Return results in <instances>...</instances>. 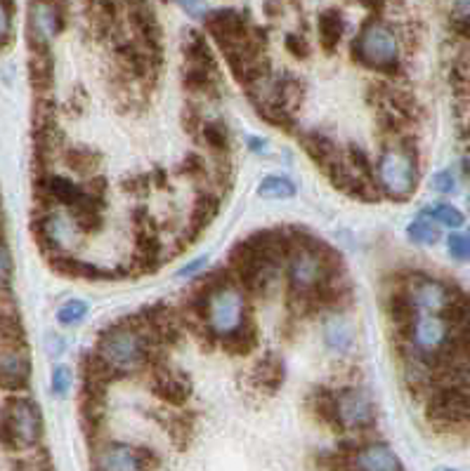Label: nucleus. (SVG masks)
<instances>
[{
  "label": "nucleus",
  "mask_w": 470,
  "mask_h": 471,
  "mask_svg": "<svg viewBox=\"0 0 470 471\" xmlns=\"http://www.w3.org/2000/svg\"><path fill=\"white\" fill-rule=\"evenodd\" d=\"M149 337L139 326L138 316L112 323L97 337L95 353L106 363L113 377L135 375L149 366Z\"/></svg>",
  "instance_id": "f257e3e1"
},
{
  "label": "nucleus",
  "mask_w": 470,
  "mask_h": 471,
  "mask_svg": "<svg viewBox=\"0 0 470 471\" xmlns=\"http://www.w3.org/2000/svg\"><path fill=\"white\" fill-rule=\"evenodd\" d=\"M199 314L206 333L211 335L218 344L232 340L234 335L241 333L251 323L246 293L234 283L232 274L227 276L225 281H220L199 302Z\"/></svg>",
  "instance_id": "f03ea898"
},
{
  "label": "nucleus",
  "mask_w": 470,
  "mask_h": 471,
  "mask_svg": "<svg viewBox=\"0 0 470 471\" xmlns=\"http://www.w3.org/2000/svg\"><path fill=\"white\" fill-rule=\"evenodd\" d=\"M350 54L365 69L392 76L399 71L398 31L381 17H369L352 40Z\"/></svg>",
  "instance_id": "7ed1b4c3"
},
{
  "label": "nucleus",
  "mask_w": 470,
  "mask_h": 471,
  "mask_svg": "<svg viewBox=\"0 0 470 471\" xmlns=\"http://www.w3.org/2000/svg\"><path fill=\"white\" fill-rule=\"evenodd\" d=\"M373 179L381 196L392 201H407L414 196L418 184V161L414 146H409V142L385 146L373 165Z\"/></svg>",
  "instance_id": "20e7f679"
},
{
  "label": "nucleus",
  "mask_w": 470,
  "mask_h": 471,
  "mask_svg": "<svg viewBox=\"0 0 470 471\" xmlns=\"http://www.w3.org/2000/svg\"><path fill=\"white\" fill-rule=\"evenodd\" d=\"M43 439V412L27 396H10L0 410V443L7 450H31Z\"/></svg>",
  "instance_id": "39448f33"
},
{
  "label": "nucleus",
  "mask_w": 470,
  "mask_h": 471,
  "mask_svg": "<svg viewBox=\"0 0 470 471\" xmlns=\"http://www.w3.org/2000/svg\"><path fill=\"white\" fill-rule=\"evenodd\" d=\"M376 425V406L359 386H345L333 392L332 429L340 434H365Z\"/></svg>",
  "instance_id": "423d86ee"
},
{
  "label": "nucleus",
  "mask_w": 470,
  "mask_h": 471,
  "mask_svg": "<svg viewBox=\"0 0 470 471\" xmlns=\"http://www.w3.org/2000/svg\"><path fill=\"white\" fill-rule=\"evenodd\" d=\"M404 340L409 344L411 356L431 368L432 360L449 347L451 326L444 316L416 314V318L407 327Z\"/></svg>",
  "instance_id": "0eeeda50"
},
{
  "label": "nucleus",
  "mask_w": 470,
  "mask_h": 471,
  "mask_svg": "<svg viewBox=\"0 0 470 471\" xmlns=\"http://www.w3.org/2000/svg\"><path fill=\"white\" fill-rule=\"evenodd\" d=\"M34 234L46 257L71 255L73 245L80 241V231L71 217L57 210H43L34 219Z\"/></svg>",
  "instance_id": "6e6552de"
},
{
  "label": "nucleus",
  "mask_w": 470,
  "mask_h": 471,
  "mask_svg": "<svg viewBox=\"0 0 470 471\" xmlns=\"http://www.w3.org/2000/svg\"><path fill=\"white\" fill-rule=\"evenodd\" d=\"M159 458L149 448L121 443V441H102L93 450L95 471H156Z\"/></svg>",
  "instance_id": "1a4fd4ad"
},
{
  "label": "nucleus",
  "mask_w": 470,
  "mask_h": 471,
  "mask_svg": "<svg viewBox=\"0 0 470 471\" xmlns=\"http://www.w3.org/2000/svg\"><path fill=\"white\" fill-rule=\"evenodd\" d=\"M404 293L416 309V314L442 316L454 302L457 288H451V285L437 281V278H431V276H416V278L407 281Z\"/></svg>",
  "instance_id": "9d476101"
},
{
  "label": "nucleus",
  "mask_w": 470,
  "mask_h": 471,
  "mask_svg": "<svg viewBox=\"0 0 470 471\" xmlns=\"http://www.w3.org/2000/svg\"><path fill=\"white\" fill-rule=\"evenodd\" d=\"M340 448L348 452V471H404L395 450L381 441H365L355 448Z\"/></svg>",
  "instance_id": "9b49d317"
},
{
  "label": "nucleus",
  "mask_w": 470,
  "mask_h": 471,
  "mask_svg": "<svg viewBox=\"0 0 470 471\" xmlns=\"http://www.w3.org/2000/svg\"><path fill=\"white\" fill-rule=\"evenodd\" d=\"M64 29L62 5L34 3L29 7V45L31 50H50V40Z\"/></svg>",
  "instance_id": "f8f14e48"
},
{
  "label": "nucleus",
  "mask_w": 470,
  "mask_h": 471,
  "mask_svg": "<svg viewBox=\"0 0 470 471\" xmlns=\"http://www.w3.org/2000/svg\"><path fill=\"white\" fill-rule=\"evenodd\" d=\"M31 380V356L27 347H7L0 344V389L20 393Z\"/></svg>",
  "instance_id": "ddd939ff"
},
{
  "label": "nucleus",
  "mask_w": 470,
  "mask_h": 471,
  "mask_svg": "<svg viewBox=\"0 0 470 471\" xmlns=\"http://www.w3.org/2000/svg\"><path fill=\"white\" fill-rule=\"evenodd\" d=\"M206 31L211 33L215 43L220 45V50L234 45L241 38H246V33L251 29L248 24V17L232 10V7H225V10H211V14L206 17L204 21Z\"/></svg>",
  "instance_id": "4468645a"
},
{
  "label": "nucleus",
  "mask_w": 470,
  "mask_h": 471,
  "mask_svg": "<svg viewBox=\"0 0 470 471\" xmlns=\"http://www.w3.org/2000/svg\"><path fill=\"white\" fill-rule=\"evenodd\" d=\"M152 389L161 401H166L168 406L175 408L185 406L189 396H192V382H189V377L185 373H178V370H168L166 366L156 370Z\"/></svg>",
  "instance_id": "2eb2a0df"
},
{
  "label": "nucleus",
  "mask_w": 470,
  "mask_h": 471,
  "mask_svg": "<svg viewBox=\"0 0 470 471\" xmlns=\"http://www.w3.org/2000/svg\"><path fill=\"white\" fill-rule=\"evenodd\" d=\"M322 337L329 351L348 353L355 347V323L343 311H332L322 323Z\"/></svg>",
  "instance_id": "dca6fc26"
},
{
  "label": "nucleus",
  "mask_w": 470,
  "mask_h": 471,
  "mask_svg": "<svg viewBox=\"0 0 470 471\" xmlns=\"http://www.w3.org/2000/svg\"><path fill=\"white\" fill-rule=\"evenodd\" d=\"M298 139H300V145H303L305 153H307V156H310L312 161L319 165V170H326L333 161H338V158L343 156V153L338 151L336 142H333L329 135H324V132H319V130L300 132Z\"/></svg>",
  "instance_id": "f3484780"
},
{
  "label": "nucleus",
  "mask_w": 470,
  "mask_h": 471,
  "mask_svg": "<svg viewBox=\"0 0 470 471\" xmlns=\"http://www.w3.org/2000/svg\"><path fill=\"white\" fill-rule=\"evenodd\" d=\"M220 212V196L215 191L204 189L194 201L192 215H189V224H187V241H194L208 224L218 217Z\"/></svg>",
  "instance_id": "a211bd4d"
},
{
  "label": "nucleus",
  "mask_w": 470,
  "mask_h": 471,
  "mask_svg": "<svg viewBox=\"0 0 470 471\" xmlns=\"http://www.w3.org/2000/svg\"><path fill=\"white\" fill-rule=\"evenodd\" d=\"M251 380L253 384L258 386V389H263V392L274 393L286 380L284 360L279 359L277 353H265V356L258 359V363L253 366Z\"/></svg>",
  "instance_id": "6ab92c4d"
},
{
  "label": "nucleus",
  "mask_w": 470,
  "mask_h": 471,
  "mask_svg": "<svg viewBox=\"0 0 470 471\" xmlns=\"http://www.w3.org/2000/svg\"><path fill=\"white\" fill-rule=\"evenodd\" d=\"M345 33V14L336 7L332 10H324V12L317 17V36H319V45L324 53H333L343 38Z\"/></svg>",
  "instance_id": "aec40b11"
},
{
  "label": "nucleus",
  "mask_w": 470,
  "mask_h": 471,
  "mask_svg": "<svg viewBox=\"0 0 470 471\" xmlns=\"http://www.w3.org/2000/svg\"><path fill=\"white\" fill-rule=\"evenodd\" d=\"M182 83L189 92H197V95H215L218 92V71L215 69H204V66H194L185 64V71H182Z\"/></svg>",
  "instance_id": "412c9836"
},
{
  "label": "nucleus",
  "mask_w": 470,
  "mask_h": 471,
  "mask_svg": "<svg viewBox=\"0 0 470 471\" xmlns=\"http://www.w3.org/2000/svg\"><path fill=\"white\" fill-rule=\"evenodd\" d=\"M29 78L38 92H47L53 87V54L50 50H31Z\"/></svg>",
  "instance_id": "4be33fe9"
},
{
  "label": "nucleus",
  "mask_w": 470,
  "mask_h": 471,
  "mask_svg": "<svg viewBox=\"0 0 470 471\" xmlns=\"http://www.w3.org/2000/svg\"><path fill=\"white\" fill-rule=\"evenodd\" d=\"M199 137L204 139V145L208 146L215 156L227 158L232 139H230V130H227V125L222 123V120H204Z\"/></svg>",
  "instance_id": "5701e85b"
},
{
  "label": "nucleus",
  "mask_w": 470,
  "mask_h": 471,
  "mask_svg": "<svg viewBox=\"0 0 470 471\" xmlns=\"http://www.w3.org/2000/svg\"><path fill=\"white\" fill-rule=\"evenodd\" d=\"M298 186L281 175H267L258 186V196L265 201H286V198L296 196Z\"/></svg>",
  "instance_id": "b1692460"
},
{
  "label": "nucleus",
  "mask_w": 470,
  "mask_h": 471,
  "mask_svg": "<svg viewBox=\"0 0 470 471\" xmlns=\"http://www.w3.org/2000/svg\"><path fill=\"white\" fill-rule=\"evenodd\" d=\"M0 344L27 347V333L17 314H0Z\"/></svg>",
  "instance_id": "393cba45"
},
{
  "label": "nucleus",
  "mask_w": 470,
  "mask_h": 471,
  "mask_svg": "<svg viewBox=\"0 0 470 471\" xmlns=\"http://www.w3.org/2000/svg\"><path fill=\"white\" fill-rule=\"evenodd\" d=\"M220 347L225 349L227 353H232V356H246V353H251L253 349L258 347V327L251 321L241 333L234 335L232 340L222 342Z\"/></svg>",
  "instance_id": "a878e982"
},
{
  "label": "nucleus",
  "mask_w": 470,
  "mask_h": 471,
  "mask_svg": "<svg viewBox=\"0 0 470 471\" xmlns=\"http://www.w3.org/2000/svg\"><path fill=\"white\" fill-rule=\"evenodd\" d=\"M67 163L71 165L73 172H80V175L93 177V170L100 165L102 156L93 149H83V146H76V149H67Z\"/></svg>",
  "instance_id": "bb28decb"
},
{
  "label": "nucleus",
  "mask_w": 470,
  "mask_h": 471,
  "mask_svg": "<svg viewBox=\"0 0 470 471\" xmlns=\"http://www.w3.org/2000/svg\"><path fill=\"white\" fill-rule=\"evenodd\" d=\"M166 426L172 443L180 445V448H185L187 441H189V436H192L194 432V415L192 412H175V415L168 417Z\"/></svg>",
  "instance_id": "cd10ccee"
},
{
  "label": "nucleus",
  "mask_w": 470,
  "mask_h": 471,
  "mask_svg": "<svg viewBox=\"0 0 470 471\" xmlns=\"http://www.w3.org/2000/svg\"><path fill=\"white\" fill-rule=\"evenodd\" d=\"M421 215L428 217L431 222L442 224V227H449V229H458V227H464V212L449 203L432 205V208L424 210Z\"/></svg>",
  "instance_id": "c85d7f7f"
},
{
  "label": "nucleus",
  "mask_w": 470,
  "mask_h": 471,
  "mask_svg": "<svg viewBox=\"0 0 470 471\" xmlns=\"http://www.w3.org/2000/svg\"><path fill=\"white\" fill-rule=\"evenodd\" d=\"M407 236H409L411 243H418V245H432V243L440 241V229L437 224L431 222L428 217H418L414 222L407 227Z\"/></svg>",
  "instance_id": "c756f323"
},
{
  "label": "nucleus",
  "mask_w": 470,
  "mask_h": 471,
  "mask_svg": "<svg viewBox=\"0 0 470 471\" xmlns=\"http://www.w3.org/2000/svg\"><path fill=\"white\" fill-rule=\"evenodd\" d=\"M88 311H90V304H88V302L69 300V302H64L60 309H57V321H60V326H64V327H73V326H79V323H83Z\"/></svg>",
  "instance_id": "7c9ffc66"
},
{
  "label": "nucleus",
  "mask_w": 470,
  "mask_h": 471,
  "mask_svg": "<svg viewBox=\"0 0 470 471\" xmlns=\"http://www.w3.org/2000/svg\"><path fill=\"white\" fill-rule=\"evenodd\" d=\"M13 274H14L13 252H10V248H7L5 236H3V227H0V294L10 288Z\"/></svg>",
  "instance_id": "2f4dec72"
},
{
  "label": "nucleus",
  "mask_w": 470,
  "mask_h": 471,
  "mask_svg": "<svg viewBox=\"0 0 470 471\" xmlns=\"http://www.w3.org/2000/svg\"><path fill=\"white\" fill-rule=\"evenodd\" d=\"M73 384V373L69 366H57L53 370V377H50V389L57 399H64Z\"/></svg>",
  "instance_id": "473e14b6"
},
{
  "label": "nucleus",
  "mask_w": 470,
  "mask_h": 471,
  "mask_svg": "<svg viewBox=\"0 0 470 471\" xmlns=\"http://www.w3.org/2000/svg\"><path fill=\"white\" fill-rule=\"evenodd\" d=\"M284 47L286 53L293 54L296 59H307L312 50L310 40H307V36H303V33H286Z\"/></svg>",
  "instance_id": "72a5a7b5"
},
{
  "label": "nucleus",
  "mask_w": 470,
  "mask_h": 471,
  "mask_svg": "<svg viewBox=\"0 0 470 471\" xmlns=\"http://www.w3.org/2000/svg\"><path fill=\"white\" fill-rule=\"evenodd\" d=\"M447 250L457 262H468L470 260V238L466 234H451L447 238Z\"/></svg>",
  "instance_id": "f704fd0d"
},
{
  "label": "nucleus",
  "mask_w": 470,
  "mask_h": 471,
  "mask_svg": "<svg viewBox=\"0 0 470 471\" xmlns=\"http://www.w3.org/2000/svg\"><path fill=\"white\" fill-rule=\"evenodd\" d=\"M178 172L185 177H192V179H199V177L206 175V161L199 153H187L182 158V163L178 165Z\"/></svg>",
  "instance_id": "c9c22d12"
},
{
  "label": "nucleus",
  "mask_w": 470,
  "mask_h": 471,
  "mask_svg": "<svg viewBox=\"0 0 470 471\" xmlns=\"http://www.w3.org/2000/svg\"><path fill=\"white\" fill-rule=\"evenodd\" d=\"M451 27L458 33H470V3H454L451 5Z\"/></svg>",
  "instance_id": "e433bc0d"
},
{
  "label": "nucleus",
  "mask_w": 470,
  "mask_h": 471,
  "mask_svg": "<svg viewBox=\"0 0 470 471\" xmlns=\"http://www.w3.org/2000/svg\"><path fill=\"white\" fill-rule=\"evenodd\" d=\"M152 186V179H149V172H135V175L126 177L123 179V191H128L130 196H145L147 191Z\"/></svg>",
  "instance_id": "4c0bfd02"
},
{
  "label": "nucleus",
  "mask_w": 470,
  "mask_h": 471,
  "mask_svg": "<svg viewBox=\"0 0 470 471\" xmlns=\"http://www.w3.org/2000/svg\"><path fill=\"white\" fill-rule=\"evenodd\" d=\"M13 10L10 3H0V45H5L13 38Z\"/></svg>",
  "instance_id": "58836bf2"
},
{
  "label": "nucleus",
  "mask_w": 470,
  "mask_h": 471,
  "mask_svg": "<svg viewBox=\"0 0 470 471\" xmlns=\"http://www.w3.org/2000/svg\"><path fill=\"white\" fill-rule=\"evenodd\" d=\"M432 189L440 191V194H454V191H457V177H454V172H437V175L432 177Z\"/></svg>",
  "instance_id": "ea45409f"
},
{
  "label": "nucleus",
  "mask_w": 470,
  "mask_h": 471,
  "mask_svg": "<svg viewBox=\"0 0 470 471\" xmlns=\"http://www.w3.org/2000/svg\"><path fill=\"white\" fill-rule=\"evenodd\" d=\"M206 264H208V255L197 257V260H192V262L185 264V267H180L178 276L180 278H192V276H197V274H201V271H204Z\"/></svg>",
  "instance_id": "a19ab883"
},
{
  "label": "nucleus",
  "mask_w": 470,
  "mask_h": 471,
  "mask_svg": "<svg viewBox=\"0 0 470 471\" xmlns=\"http://www.w3.org/2000/svg\"><path fill=\"white\" fill-rule=\"evenodd\" d=\"M180 10H185L194 17V20H204L211 14V5H206V3H180Z\"/></svg>",
  "instance_id": "79ce46f5"
},
{
  "label": "nucleus",
  "mask_w": 470,
  "mask_h": 471,
  "mask_svg": "<svg viewBox=\"0 0 470 471\" xmlns=\"http://www.w3.org/2000/svg\"><path fill=\"white\" fill-rule=\"evenodd\" d=\"M246 145H248V149L253 151V153H267V139L265 137H256V135H251V137L246 139Z\"/></svg>",
  "instance_id": "37998d69"
},
{
  "label": "nucleus",
  "mask_w": 470,
  "mask_h": 471,
  "mask_svg": "<svg viewBox=\"0 0 470 471\" xmlns=\"http://www.w3.org/2000/svg\"><path fill=\"white\" fill-rule=\"evenodd\" d=\"M62 347H64V342H62L60 335H47V351H50V356H60Z\"/></svg>",
  "instance_id": "c03bdc74"
},
{
  "label": "nucleus",
  "mask_w": 470,
  "mask_h": 471,
  "mask_svg": "<svg viewBox=\"0 0 470 471\" xmlns=\"http://www.w3.org/2000/svg\"><path fill=\"white\" fill-rule=\"evenodd\" d=\"M149 179H152V186H166V182H168V177H166V172L161 170V168H154L152 172H149Z\"/></svg>",
  "instance_id": "a18cd8bd"
},
{
  "label": "nucleus",
  "mask_w": 470,
  "mask_h": 471,
  "mask_svg": "<svg viewBox=\"0 0 470 471\" xmlns=\"http://www.w3.org/2000/svg\"><path fill=\"white\" fill-rule=\"evenodd\" d=\"M466 236H468V238H470V229H468V234H466Z\"/></svg>",
  "instance_id": "49530a36"
},
{
  "label": "nucleus",
  "mask_w": 470,
  "mask_h": 471,
  "mask_svg": "<svg viewBox=\"0 0 470 471\" xmlns=\"http://www.w3.org/2000/svg\"><path fill=\"white\" fill-rule=\"evenodd\" d=\"M466 165H470V161H468V163H466ZM468 170H470V168H468Z\"/></svg>",
  "instance_id": "de8ad7c7"
},
{
  "label": "nucleus",
  "mask_w": 470,
  "mask_h": 471,
  "mask_svg": "<svg viewBox=\"0 0 470 471\" xmlns=\"http://www.w3.org/2000/svg\"><path fill=\"white\" fill-rule=\"evenodd\" d=\"M468 205H470V196H468Z\"/></svg>",
  "instance_id": "09e8293b"
},
{
  "label": "nucleus",
  "mask_w": 470,
  "mask_h": 471,
  "mask_svg": "<svg viewBox=\"0 0 470 471\" xmlns=\"http://www.w3.org/2000/svg\"><path fill=\"white\" fill-rule=\"evenodd\" d=\"M447 471H454V469H447Z\"/></svg>",
  "instance_id": "8fccbe9b"
}]
</instances>
